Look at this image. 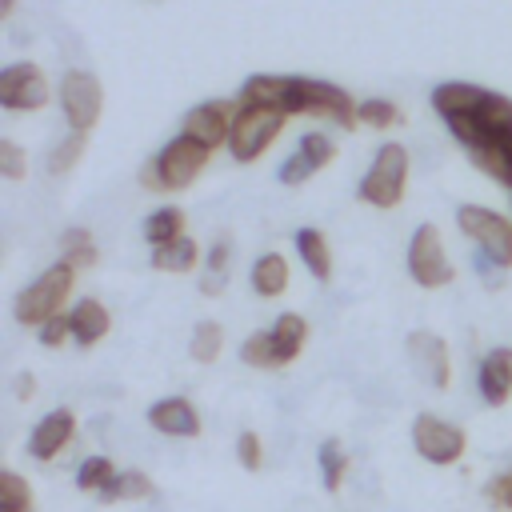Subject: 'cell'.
<instances>
[{
	"mask_svg": "<svg viewBox=\"0 0 512 512\" xmlns=\"http://www.w3.org/2000/svg\"><path fill=\"white\" fill-rule=\"evenodd\" d=\"M432 108L468 160L512 192V96L484 84L448 80L432 88Z\"/></svg>",
	"mask_w": 512,
	"mask_h": 512,
	"instance_id": "1",
	"label": "cell"
},
{
	"mask_svg": "<svg viewBox=\"0 0 512 512\" xmlns=\"http://www.w3.org/2000/svg\"><path fill=\"white\" fill-rule=\"evenodd\" d=\"M240 104H264L284 116H312L336 128H356L360 124V100L344 92L332 80H312V76H280V72H256L240 84L236 92Z\"/></svg>",
	"mask_w": 512,
	"mask_h": 512,
	"instance_id": "2",
	"label": "cell"
},
{
	"mask_svg": "<svg viewBox=\"0 0 512 512\" xmlns=\"http://www.w3.org/2000/svg\"><path fill=\"white\" fill-rule=\"evenodd\" d=\"M208 148L204 144H196L192 136H172L152 160H144V168H140V188H148V192H184V188H192L196 180H200V172L208 168Z\"/></svg>",
	"mask_w": 512,
	"mask_h": 512,
	"instance_id": "3",
	"label": "cell"
},
{
	"mask_svg": "<svg viewBox=\"0 0 512 512\" xmlns=\"http://www.w3.org/2000/svg\"><path fill=\"white\" fill-rule=\"evenodd\" d=\"M72 284H76V268H72V264H64V260L48 264L28 288L16 292V300H12L16 324L40 328V324H48L52 316H60V312H64V300L72 296Z\"/></svg>",
	"mask_w": 512,
	"mask_h": 512,
	"instance_id": "4",
	"label": "cell"
},
{
	"mask_svg": "<svg viewBox=\"0 0 512 512\" xmlns=\"http://www.w3.org/2000/svg\"><path fill=\"white\" fill-rule=\"evenodd\" d=\"M404 188H408V148L388 140L376 148L368 172L356 184V196L372 208H396L404 200Z\"/></svg>",
	"mask_w": 512,
	"mask_h": 512,
	"instance_id": "5",
	"label": "cell"
},
{
	"mask_svg": "<svg viewBox=\"0 0 512 512\" xmlns=\"http://www.w3.org/2000/svg\"><path fill=\"white\" fill-rule=\"evenodd\" d=\"M236 104H240V100H236ZM284 124H288V116L276 112V108H264V104H240V108H236V120H232V136H228V152H232V160H236V164H252V160H260V156L276 144V136L284 132Z\"/></svg>",
	"mask_w": 512,
	"mask_h": 512,
	"instance_id": "6",
	"label": "cell"
},
{
	"mask_svg": "<svg viewBox=\"0 0 512 512\" xmlns=\"http://www.w3.org/2000/svg\"><path fill=\"white\" fill-rule=\"evenodd\" d=\"M456 224L480 248V256H488L500 268H512V220L504 212L484 208V204H460Z\"/></svg>",
	"mask_w": 512,
	"mask_h": 512,
	"instance_id": "7",
	"label": "cell"
},
{
	"mask_svg": "<svg viewBox=\"0 0 512 512\" xmlns=\"http://www.w3.org/2000/svg\"><path fill=\"white\" fill-rule=\"evenodd\" d=\"M56 100H60V112L68 120V132L88 136L104 116V84L84 68H68L60 76V96Z\"/></svg>",
	"mask_w": 512,
	"mask_h": 512,
	"instance_id": "8",
	"label": "cell"
},
{
	"mask_svg": "<svg viewBox=\"0 0 512 512\" xmlns=\"http://www.w3.org/2000/svg\"><path fill=\"white\" fill-rule=\"evenodd\" d=\"M408 276L416 280V288H448L452 284V260L444 256V240L436 224H416L412 240H408Z\"/></svg>",
	"mask_w": 512,
	"mask_h": 512,
	"instance_id": "9",
	"label": "cell"
},
{
	"mask_svg": "<svg viewBox=\"0 0 512 512\" xmlns=\"http://www.w3.org/2000/svg\"><path fill=\"white\" fill-rule=\"evenodd\" d=\"M412 448L420 452V460L436 464V468H448V464H460L464 448H468V436L460 424L436 416V412H420L412 420Z\"/></svg>",
	"mask_w": 512,
	"mask_h": 512,
	"instance_id": "10",
	"label": "cell"
},
{
	"mask_svg": "<svg viewBox=\"0 0 512 512\" xmlns=\"http://www.w3.org/2000/svg\"><path fill=\"white\" fill-rule=\"evenodd\" d=\"M48 80L32 60H16L0 72V108L8 112H40L48 104Z\"/></svg>",
	"mask_w": 512,
	"mask_h": 512,
	"instance_id": "11",
	"label": "cell"
},
{
	"mask_svg": "<svg viewBox=\"0 0 512 512\" xmlns=\"http://www.w3.org/2000/svg\"><path fill=\"white\" fill-rule=\"evenodd\" d=\"M236 108H240L236 100H204V104H196V108H188V112H184L180 132H184V136H192L196 144H204L208 152H216V148H224V144H228V136H232Z\"/></svg>",
	"mask_w": 512,
	"mask_h": 512,
	"instance_id": "12",
	"label": "cell"
},
{
	"mask_svg": "<svg viewBox=\"0 0 512 512\" xmlns=\"http://www.w3.org/2000/svg\"><path fill=\"white\" fill-rule=\"evenodd\" d=\"M404 348H408V360H412L416 376H424L428 388L444 392V388L452 384V356H448V344H444L436 332L416 328V332H408Z\"/></svg>",
	"mask_w": 512,
	"mask_h": 512,
	"instance_id": "13",
	"label": "cell"
},
{
	"mask_svg": "<svg viewBox=\"0 0 512 512\" xmlns=\"http://www.w3.org/2000/svg\"><path fill=\"white\" fill-rule=\"evenodd\" d=\"M72 440H76V412L72 408H52L36 420V428L28 436V456L40 460V464H52Z\"/></svg>",
	"mask_w": 512,
	"mask_h": 512,
	"instance_id": "14",
	"label": "cell"
},
{
	"mask_svg": "<svg viewBox=\"0 0 512 512\" xmlns=\"http://www.w3.org/2000/svg\"><path fill=\"white\" fill-rule=\"evenodd\" d=\"M148 428H156L160 436H172V440H196L200 436V412L192 400L184 396H164L156 404H148Z\"/></svg>",
	"mask_w": 512,
	"mask_h": 512,
	"instance_id": "15",
	"label": "cell"
},
{
	"mask_svg": "<svg viewBox=\"0 0 512 512\" xmlns=\"http://www.w3.org/2000/svg\"><path fill=\"white\" fill-rule=\"evenodd\" d=\"M476 392L488 408H504L512 400V348H492L476 364Z\"/></svg>",
	"mask_w": 512,
	"mask_h": 512,
	"instance_id": "16",
	"label": "cell"
},
{
	"mask_svg": "<svg viewBox=\"0 0 512 512\" xmlns=\"http://www.w3.org/2000/svg\"><path fill=\"white\" fill-rule=\"evenodd\" d=\"M68 316H72V340H76L80 348H96V344L112 332V312H108L96 296L76 300V304L68 308Z\"/></svg>",
	"mask_w": 512,
	"mask_h": 512,
	"instance_id": "17",
	"label": "cell"
},
{
	"mask_svg": "<svg viewBox=\"0 0 512 512\" xmlns=\"http://www.w3.org/2000/svg\"><path fill=\"white\" fill-rule=\"evenodd\" d=\"M268 336H272L276 368H284V364H292L304 352V344H308V320L300 312H284V316H276V324L268 328Z\"/></svg>",
	"mask_w": 512,
	"mask_h": 512,
	"instance_id": "18",
	"label": "cell"
},
{
	"mask_svg": "<svg viewBox=\"0 0 512 512\" xmlns=\"http://www.w3.org/2000/svg\"><path fill=\"white\" fill-rule=\"evenodd\" d=\"M296 256L304 260V268L320 280V284H328L332 280V244H328V236L320 232V228H296Z\"/></svg>",
	"mask_w": 512,
	"mask_h": 512,
	"instance_id": "19",
	"label": "cell"
},
{
	"mask_svg": "<svg viewBox=\"0 0 512 512\" xmlns=\"http://www.w3.org/2000/svg\"><path fill=\"white\" fill-rule=\"evenodd\" d=\"M200 260H204V252H200V244H196L188 232H184L180 240H168V244L152 248V256H148V264H152L156 272H172V276L192 272Z\"/></svg>",
	"mask_w": 512,
	"mask_h": 512,
	"instance_id": "20",
	"label": "cell"
},
{
	"mask_svg": "<svg viewBox=\"0 0 512 512\" xmlns=\"http://www.w3.org/2000/svg\"><path fill=\"white\" fill-rule=\"evenodd\" d=\"M248 280H252L256 296H264V300H276V296H284V292H288V280H292V272H288V260H284L280 252H264V256H256V264H252Z\"/></svg>",
	"mask_w": 512,
	"mask_h": 512,
	"instance_id": "21",
	"label": "cell"
},
{
	"mask_svg": "<svg viewBox=\"0 0 512 512\" xmlns=\"http://www.w3.org/2000/svg\"><path fill=\"white\" fill-rule=\"evenodd\" d=\"M184 224H188V216H184V208L180 204H160L156 212H148L144 216V240L152 244V248H160V244H168V240H180L184 236Z\"/></svg>",
	"mask_w": 512,
	"mask_h": 512,
	"instance_id": "22",
	"label": "cell"
},
{
	"mask_svg": "<svg viewBox=\"0 0 512 512\" xmlns=\"http://www.w3.org/2000/svg\"><path fill=\"white\" fill-rule=\"evenodd\" d=\"M316 464H320V480H324V492H340V484H344V472H348V452H344V444L336 440V436H328V440H320V448H316Z\"/></svg>",
	"mask_w": 512,
	"mask_h": 512,
	"instance_id": "23",
	"label": "cell"
},
{
	"mask_svg": "<svg viewBox=\"0 0 512 512\" xmlns=\"http://www.w3.org/2000/svg\"><path fill=\"white\" fill-rule=\"evenodd\" d=\"M116 476H120V468H116L108 456H84V460H80V468H76V488L100 500Z\"/></svg>",
	"mask_w": 512,
	"mask_h": 512,
	"instance_id": "24",
	"label": "cell"
},
{
	"mask_svg": "<svg viewBox=\"0 0 512 512\" xmlns=\"http://www.w3.org/2000/svg\"><path fill=\"white\" fill-rule=\"evenodd\" d=\"M156 492V484L148 480V472H140V468H120V476L108 484V492L100 496L104 504H116V500H124V504H136V500H148Z\"/></svg>",
	"mask_w": 512,
	"mask_h": 512,
	"instance_id": "25",
	"label": "cell"
},
{
	"mask_svg": "<svg viewBox=\"0 0 512 512\" xmlns=\"http://www.w3.org/2000/svg\"><path fill=\"white\" fill-rule=\"evenodd\" d=\"M60 260L64 264H72L76 272L80 268H92L96 260H100V248H96V240H92V232L88 228H64L60 232Z\"/></svg>",
	"mask_w": 512,
	"mask_h": 512,
	"instance_id": "26",
	"label": "cell"
},
{
	"mask_svg": "<svg viewBox=\"0 0 512 512\" xmlns=\"http://www.w3.org/2000/svg\"><path fill=\"white\" fill-rule=\"evenodd\" d=\"M228 264H232V244L216 240L204 256V276H200V292L204 296H220L228 288Z\"/></svg>",
	"mask_w": 512,
	"mask_h": 512,
	"instance_id": "27",
	"label": "cell"
},
{
	"mask_svg": "<svg viewBox=\"0 0 512 512\" xmlns=\"http://www.w3.org/2000/svg\"><path fill=\"white\" fill-rule=\"evenodd\" d=\"M188 352L196 364H212L220 352H224V328L216 320H200L192 328V340H188Z\"/></svg>",
	"mask_w": 512,
	"mask_h": 512,
	"instance_id": "28",
	"label": "cell"
},
{
	"mask_svg": "<svg viewBox=\"0 0 512 512\" xmlns=\"http://www.w3.org/2000/svg\"><path fill=\"white\" fill-rule=\"evenodd\" d=\"M0 512H36L28 480L20 472H12V468L0 472Z\"/></svg>",
	"mask_w": 512,
	"mask_h": 512,
	"instance_id": "29",
	"label": "cell"
},
{
	"mask_svg": "<svg viewBox=\"0 0 512 512\" xmlns=\"http://www.w3.org/2000/svg\"><path fill=\"white\" fill-rule=\"evenodd\" d=\"M296 152L312 164V172H320V168H328V164L336 160V140H332L328 132H320V128H308V132L296 140Z\"/></svg>",
	"mask_w": 512,
	"mask_h": 512,
	"instance_id": "30",
	"label": "cell"
},
{
	"mask_svg": "<svg viewBox=\"0 0 512 512\" xmlns=\"http://www.w3.org/2000/svg\"><path fill=\"white\" fill-rule=\"evenodd\" d=\"M360 124H368V128H400L404 112L388 96H368V100H360Z\"/></svg>",
	"mask_w": 512,
	"mask_h": 512,
	"instance_id": "31",
	"label": "cell"
},
{
	"mask_svg": "<svg viewBox=\"0 0 512 512\" xmlns=\"http://www.w3.org/2000/svg\"><path fill=\"white\" fill-rule=\"evenodd\" d=\"M84 144H88V136H80V132H68L52 152H48V172L52 176H64V172H72L76 168V160L84 156Z\"/></svg>",
	"mask_w": 512,
	"mask_h": 512,
	"instance_id": "32",
	"label": "cell"
},
{
	"mask_svg": "<svg viewBox=\"0 0 512 512\" xmlns=\"http://www.w3.org/2000/svg\"><path fill=\"white\" fill-rule=\"evenodd\" d=\"M240 360H244L248 368H276V352H272V336H268V328L244 336V344H240Z\"/></svg>",
	"mask_w": 512,
	"mask_h": 512,
	"instance_id": "33",
	"label": "cell"
},
{
	"mask_svg": "<svg viewBox=\"0 0 512 512\" xmlns=\"http://www.w3.org/2000/svg\"><path fill=\"white\" fill-rule=\"evenodd\" d=\"M24 172H28V152L16 144V140H0V176L4 180H24Z\"/></svg>",
	"mask_w": 512,
	"mask_h": 512,
	"instance_id": "34",
	"label": "cell"
},
{
	"mask_svg": "<svg viewBox=\"0 0 512 512\" xmlns=\"http://www.w3.org/2000/svg\"><path fill=\"white\" fill-rule=\"evenodd\" d=\"M236 460H240L244 472H260V464H264V444H260V436H256L252 428H244V432L236 436Z\"/></svg>",
	"mask_w": 512,
	"mask_h": 512,
	"instance_id": "35",
	"label": "cell"
},
{
	"mask_svg": "<svg viewBox=\"0 0 512 512\" xmlns=\"http://www.w3.org/2000/svg\"><path fill=\"white\" fill-rule=\"evenodd\" d=\"M36 340H40L44 348H64V340H72V316H68V312L52 316L48 324L36 328Z\"/></svg>",
	"mask_w": 512,
	"mask_h": 512,
	"instance_id": "36",
	"label": "cell"
},
{
	"mask_svg": "<svg viewBox=\"0 0 512 512\" xmlns=\"http://www.w3.org/2000/svg\"><path fill=\"white\" fill-rule=\"evenodd\" d=\"M308 176H312V164H308V160H304L300 152H292V156H288V160H284V164L276 168V180H280V184H288V188L304 184Z\"/></svg>",
	"mask_w": 512,
	"mask_h": 512,
	"instance_id": "37",
	"label": "cell"
},
{
	"mask_svg": "<svg viewBox=\"0 0 512 512\" xmlns=\"http://www.w3.org/2000/svg\"><path fill=\"white\" fill-rule=\"evenodd\" d=\"M472 264H476V276H480L488 288H500V284H504V272H508V268L492 264V260H488V256H480V252H476V260H472Z\"/></svg>",
	"mask_w": 512,
	"mask_h": 512,
	"instance_id": "38",
	"label": "cell"
},
{
	"mask_svg": "<svg viewBox=\"0 0 512 512\" xmlns=\"http://www.w3.org/2000/svg\"><path fill=\"white\" fill-rule=\"evenodd\" d=\"M36 396V376L32 372H20L16 376V400H32Z\"/></svg>",
	"mask_w": 512,
	"mask_h": 512,
	"instance_id": "39",
	"label": "cell"
},
{
	"mask_svg": "<svg viewBox=\"0 0 512 512\" xmlns=\"http://www.w3.org/2000/svg\"><path fill=\"white\" fill-rule=\"evenodd\" d=\"M12 12H16V0H0V16H4V20H8V16H12Z\"/></svg>",
	"mask_w": 512,
	"mask_h": 512,
	"instance_id": "40",
	"label": "cell"
},
{
	"mask_svg": "<svg viewBox=\"0 0 512 512\" xmlns=\"http://www.w3.org/2000/svg\"><path fill=\"white\" fill-rule=\"evenodd\" d=\"M508 196H512V192H508Z\"/></svg>",
	"mask_w": 512,
	"mask_h": 512,
	"instance_id": "41",
	"label": "cell"
}]
</instances>
